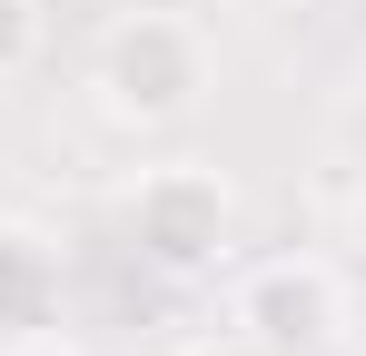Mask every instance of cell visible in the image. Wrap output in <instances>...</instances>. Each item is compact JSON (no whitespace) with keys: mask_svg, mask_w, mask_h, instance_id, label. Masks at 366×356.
<instances>
[{"mask_svg":"<svg viewBox=\"0 0 366 356\" xmlns=\"http://www.w3.org/2000/svg\"><path fill=\"white\" fill-rule=\"evenodd\" d=\"M0 356H89V347H79L60 317H50V327H30V337H0Z\"/></svg>","mask_w":366,"mask_h":356,"instance_id":"6","label":"cell"},{"mask_svg":"<svg viewBox=\"0 0 366 356\" xmlns=\"http://www.w3.org/2000/svg\"><path fill=\"white\" fill-rule=\"evenodd\" d=\"M40 50H50V0H0V89L30 79Z\"/></svg>","mask_w":366,"mask_h":356,"instance_id":"5","label":"cell"},{"mask_svg":"<svg viewBox=\"0 0 366 356\" xmlns=\"http://www.w3.org/2000/svg\"><path fill=\"white\" fill-rule=\"evenodd\" d=\"M179 356H267L257 337H238V327H208V337H188Z\"/></svg>","mask_w":366,"mask_h":356,"instance_id":"7","label":"cell"},{"mask_svg":"<svg viewBox=\"0 0 366 356\" xmlns=\"http://www.w3.org/2000/svg\"><path fill=\"white\" fill-rule=\"evenodd\" d=\"M129 247L159 277H218L238 257V178L218 159H159L129 178Z\"/></svg>","mask_w":366,"mask_h":356,"instance_id":"2","label":"cell"},{"mask_svg":"<svg viewBox=\"0 0 366 356\" xmlns=\"http://www.w3.org/2000/svg\"><path fill=\"white\" fill-rule=\"evenodd\" d=\"M69 297V257L40 218H0V337H30L50 327Z\"/></svg>","mask_w":366,"mask_h":356,"instance_id":"4","label":"cell"},{"mask_svg":"<svg viewBox=\"0 0 366 356\" xmlns=\"http://www.w3.org/2000/svg\"><path fill=\"white\" fill-rule=\"evenodd\" d=\"M228 327L257 337L267 356H327L347 337V277H337L317 247L247 257L238 277H228Z\"/></svg>","mask_w":366,"mask_h":356,"instance_id":"3","label":"cell"},{"mask_svg":"<svg viewBox=\"0 0 366 356\" xmlns=\"http://www.w3.org/2000/svg\"><path fill=\"white\" fill-rule=\"evenodd\" d=\"M208 89H218V40L169 0H139L89 40V109L109 129H129V139L188 129L208 109Z\"/></svg>","mask_w":366,"mask_h":356,"instance_id":"1","label":"cell"}]
</instances>
